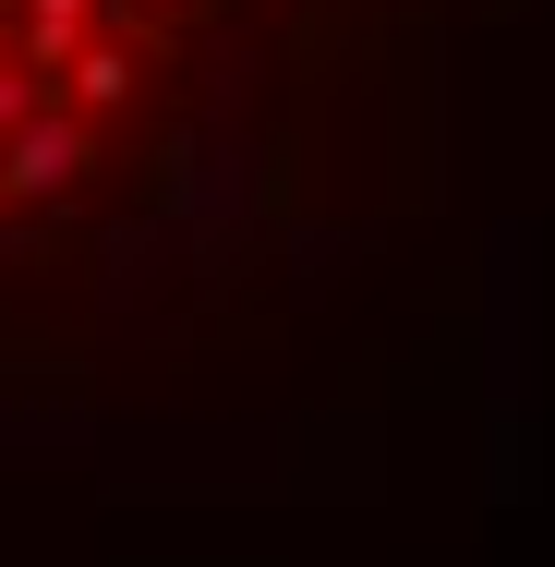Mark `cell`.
Returning <instances> with one entry per match:
<instances>
[{"mask_svg": "<svg viewBox=\"0 0 555 567\" xmlns=\"http://www.w3.org/2000/svg\"><path fill=\"white\" fill-rule=\"evenodd\" d=\"M362 0H0V350L182 339L290 266Z\"/></svg>", "mask_w": 555, "mask_h": 567, "instance_id": "6da1fadb", "label": "cell"}]
</instances>
